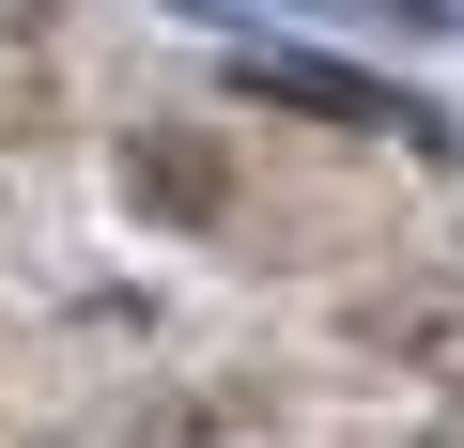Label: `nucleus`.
Returning <instances> with one entry per match:
<instances>
[{
    "label": "nucleus",
    "mask_w": 464,
    "mask_h": 448,
    "mask_svg": "<svg viewBox=\"0 0 464 448\" xmlns=\"http://www.w3.org/2000/svg\"><path fill=\"white\" fill-rule=\"evenodd\" d=\"M155 448H201V433H155Z\"/></svg>",
    "instance_id": "2"
},
{
    "label": "nucleus",
    "mask_w": 464,
    "mask_h": 448,
    "mask_svg": "<svg viewBox=\"0 0 464 448\" xmlns=\"http://www.w3.org/2000/svg\"><path fill=\"white\" fill-rule=\"evenodd\" d=\"M140 201H170V216H217V170H201V155H186V139H170V155H155V139H140Z\"/></svg>",
    "instance_id": "1"
}]
</instances>
